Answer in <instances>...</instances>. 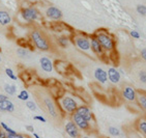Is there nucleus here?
<instances>
[{
    "label": "nucleus",
    "instance_id": "obj_34",
    "mask_svg": "<svg viewBox=\"0 0 146 138\" xmlns=\"http://www.w3.org/2000/svg\"><path fill=\"white\" fill-rule=\"evenodd\" d=\"M25 130L26 131H28V132H30V133H34V127L32 126V125H26Z\"/></svg>",
    "mask_w": 146,
    "mask_h": 138
},
{
    "label": "nucleus",
    "instance_id": "obj_13",
    "mask_svg": "<svg viewBox=\"0 0 146 138\" xmlns=\"http://www.w3.org/2000/svg\"><path fill=\"white\" fill-rule=\"evenodd\" d=\"M90 47H91L92 53L96 54V56H103L104 55V49H103V47H102V45L100 44L98 39H96L94 34L90 35Z\"/></svg>",
    "mask_w": 146,
    "mask_h": 138
},
{
    "label": "nucleus",
    "instance_id": "obj_28",
    "mask_svg": "<svg viewBox=\"0 0 146 138\" xmlns=\"http://www.w3.org/2000/svg\"><path fill=\"white\" fill-rule=\"evenodd\" d=\"M25 105H26V107L28 108L30 111H36L37 110V104L35 103L34 101H31V100H29V101L25 102Z\"/></svg>",
    "mask_w": 146,
    "mask_h": 138
},
{
    "label": "nucleus",
    "instance_id": "obj_12",
    "mask_svg": "<svg viewBox=\"0 0 146 138\" xmlns=\"http://www.w3.org/2000/svg\"><path fill=\"white\" fill-rule=\"evenodd\" d=\"M46 17L50 20H53V21H60L63 17V14L60 9H58L57 6L51 5L49 7H47L45 11Z\"/></svg>",
    "mask_w": 146,
    "mask_h": 138
},
{
    "label": "nucleus",
    "instance_id": "obj_4",
    "mask_svg": "<svg viewBox=\"0 0 146 138\" xmlns=\"http://www.w3.org/2000/svg\"><path fill=\"white\" fill-rule=\"evenodd\" d=\"M105 52H113L116 49V42L114 37L105 30H98L94 33Z\"/></svg>",
    "mask_w": 146,
    "mask_h": 138
},
{
    "label": "nucleus",
    "instance_id": "obj_31",
    "mask_svg": "<svg viewBox=\"0 0 146 138\" xmlns=\"http://www.w3.org/2000/svg\"><path fill=\"white\" fill-rule=\"evenodd\" d=\"M129 35L132 37V39H140V33L137 30H131L129 31Z\"/></svg>",
    "mask_w": 146,
    "mask_h": 138
},
{
    "label": "nucleus",
    "instance_id": "obj_17",
    "mask_svg": "<svg viewBox=\"0 0 146 138\" xmlns=\"http://www.w3.org/2000/svg\"><path fill=\"white\" fill-rule=\"evenodd\" d=\"M16 110L14 102L11 99L7 100H0V112L3 113H14Z\"/></svg>",
    "mask_w": 146,
    "mask_h": 138
},
{
    "label": "nucleus",
    "instance_id": "obj_25",
    "mask_svg": "<svg viewBox=\"0 0 146 138\" xmlns=\"http://www.w3.org/2000/svg\"><path fill=\"white\" fill-rule=\"evenodd\" d=\"M17 55L18 57H20V58H27L29 55V51L27 50V49L25 48V47H18L17 48Z\"/></svg>",
    "mask_w": 146,
    "mask_h": 138
},
{
    "label": "nucleus",
    "instance_id": "obj_11",
    "mask_svg": "<svg viewBox=\"0 0 146 138\" xmlns=\"http://www.w3.org/2000/svg\"><path fill=\"white\" fill-rule=\"evenodd\" d=\"M76 112L78 113V114H80L81 116H83L84 118H86L90 124H93V125L96 124V118H94L92 110L90 109L89 106H87V105H85V104L80 105Z\"/></svg>",
    "mask_w": 146,
    "mask_h": 138
},
{
    "label": "nucleus",
    "instance_id": "obj_5",
    "mask_svg": "<svg viewBox=\"0 0 146 138\" xmlns=\"http://www.w3.org/2000/svg\"><path fill=\"white\" fill-rule=\"evenodd\" d=\"M42 105L51 117L54 118V119H58L61 112H60V110H59L58 106H57L56 102L54 101L50 96L44 95L42 97Z\"/></svg>",
    "mask_w": 146,
    "mask_h": 138
},
{
    "label": "nucleus",
    "instance_id": "obj_32",
    "mask_svg": "<svg viewBox=\"0 0 146 138\" xmlns=\"http://www.w3.org/2000/svg\"><path fill=\"white\" fill-rule=\"evenodd\" d=\"M7 138H28L26 135L24 134H20V133H16L14 135H9L7 134Z\"/></svg>",
    "mask_w": 146,
    "mask_h": 138
},
{
    "label": "nucleus",
    "instance_id": "obj_24",
    "mask_svg": "<svg viewBox=\"0 0 146 138\" xmlns=\"http://www.w3.org/2000/svg\"><path fill=\"white\" fill-rule=\"evenodd\" d=\"M108 133H109V135L111 137H119L121 135V131L119 128L117 127H114V126H110L108 128Z\"/></svg>",
    "mask_w": 146,
    "mask_h": 138
},
{
    "label": "nucleus",
    "instance_id": "obj_14",
    "mask_svg": "<svg viewBox=\"0 0 146 138\" xmlns=\"http://www.w3.org/2000/svg\"><path fill=\"white\" fill-rule=\"evenodd\" d=\"M107 75H108V81H110V83L117 85L121 82V74L117 69L109 68L107 71Z\"/></svg>",
    "mask_w": 146,
    "mask_h": 138
},
{
    "label": "nucleus",
    "instance_id": "obj_27",
    "mask_svg": "<svg viewBox=\"0 0 146 138\" xmlns=\"http://www.w3.org/2000/svg\"><path fill=\"white\" fill-rule=\"evenodd\" d=\"M5 75L9 77L11 80H18V77H17V75H16V73H15L14 70L11 68L5 69Z\"/></svg>",
    "mask_w": 146,
    "mask_h": 138
},
{
    "label": "nucleus",
    "instance_id": "obj_1",
    "mask_svg": "<svg viewBox=\"0 0 146 138\" xmlns=\"http://www.w3.org/2000/svg\"><path fill=\"white\" fill-rule=\"evenodd\" d=\"M57 106H58L60 112L64 113L66 115L72 116L74 113L76 112L80 104L78 102V99L75 96L70 95V93H64L63 96L59 97L56 102Z\"/></svg>",
    "mask_w": 146,
    "mask_h": 138
},
{
    "label": "nucleus",
    "instance_id": "obj_20",
    "mask_svg": "<svg viewBox=\"0 0 146 138\" xmlns=\"http://www.w3.org/2000/svg\"><path fill=\"white\" fill-rule=\"evenodd\" d=\"M135 126L138 132H140L146 138V117L138 118Z\"/></svg>",
    "mask_w": 146,
    "mask_h": 138
},
{
    "label": "nucleus",
    "instance_id": "obj_29",
    "mask_svg": "<svg viewBox=\"0 0 146 138\" xmlns=\"http://www.w3.org/2000/svg\"><path fill=\"white\" fill-rule=\"evenodd\" d=\"M136 11H137L138 14H140L141 16H146V5H144V4H139V5H137Z\"/></svg>",
    "mask_w": 146,
    "mask_h": 138
},
{
    "label": "nucleus",
    "instance_id": "obj_33",
    "mask_svg": "<svg viewBox=\"0 0 146 138\" xmlns=\"http://www.w3.org/2000/svg\"><path fill=\"white\" fill-rule=\"evenodd\" d=\"M140 57L142 58L143 61L146 62V48H143L140 50Z\"/></svg>",
    "mask_w": 146,
    "mask_h": 138
},
{
    "label": "nucleus",
    "instance_id": "obj_7",
    "mask_svg": "<svg viewBox=\"0 0 146 138\" xmlns=\"http://www.w3.org/2000/svg\"><path fill=\"white\" fill-rule=\"evenodd\" d=\"M70 119L76 124V126L79 128V130H80L81 132L85 133V134H88V133L92 132V129H93L92 124H90L86 118H84L83 116H81L77 112H75L73 115L70 116Z\"/></svg>",
    "mask_w": 146,
    "mask_h": 138
},
{
    "label": "nucleus",
    "instance_id": "obj_38",
    "mask_svg": "<svg viewBox=\"0 0 146 138\" xmlns=\"http://www.w3.org/2000/svg\"><path fill=\"white\" fill-rule=\"evenodd\" d=\"M32 136H33V138H42L40 136L38 135V134H37V133H35V132L32 133Z\"/></svg>",
    "mask_w": 146,
    "mask_h": 138
},
{
    "label": "nucleus",
    "instance_id": "obj_21",
    "mask_svg": "<svg viewBox=\"0 0 146 138\" xmlns=\"http://www.w3.org/2000/svg\"><path fill=\"white\" fill-rule=\"evenodd\" d=\"M3 90H4V93L7 95V96H15L18 91V87L16 84H9V83H6L3 86Z\"/></svg>",
    "mask_w": 146,
    "mask_h": 138
},
{
    "label": "nucleus",
    "instance_id": "obj_18",
    "mask_svg": "<svg viewBox=\"0 0 146 138\" xmlns=\"http://www.w3.org/2000/svg\"><path fill=\"white\" fill-rule=\"evenodd\" d=\"M39 65H40V69L46 73H52L54 70L53 61L47 56H42L39 58Z\"/></svg>",
    "mask_w": 146,
    "mask_h": 138
},
{
    "label": "nucleus",
    "instance_id": "obj_37",
    "mask_svg": "<svg viewBox=\"0 0 146 138\" xmlns=\"http://www.w3.org/2000/svg\"><path fill=\"white\" fill-rule=\"evenodd\" d=\"M80 138H92V137H91L90 135H88V134H81Z\"/></svg>",
    "mask_w": 146,
    "mask_h": 138
},
{
    "label": "nucleus",
    "instance_id": "obj_6",
    "mask_svg": "<svg viewBox=\"0 0 146 138\" xmlns=\"http://www.w3.org/2000/svg\"><path fill=\"white\" fill-rule=\"evenodd\" d=\"M73 43L77 48L84 53H91L90 47V37L85 33H76L73 37Z\"/></svg>",
    "mask_w": 146,
    "mask_h": 138
},
{
    "label": "nucleus",
    "instance_id": "obj_8",
    "mask_svg": "<svg viewBox=\"0 0 146 138\" xmlns=\"http://www.w3.org/2000/svg\"><path fill=\"white\" fill-rule=\"evenodd\" d=\"M20 16L25 23H33L39 19V11L34 6H26L21 9Z\"/></svg>",
    "mask_w": 146,
    "mask_h": 138
},
{
    "label": "nucleus",
    "instance_id": "obj_35",
    "mask_svg": "<svg viewBox=\"0 0 146 138\" xmlns=\"http://www.w3.org/2000/svg\"><path fill=\"white\" fill-rule=\"evenodd\" d=\"M0 138H7V134L1 127H0Z\"/></svg>",
    "mask_w": 146,
    "mask_h": 138
},
{
    "label": "nucleus",
    "instance_id": "obj_3",
    "mask_svg": "<svg viewBox=\"0 0 146 138\" xmlns=\"http://www.w3.org/2000/svg\"><path fill=\"white\" fill-rule=\"evenodd\" d=\"M30 41L35 49L42 52H48L51 50V43L49 39L45 35V33L39 29H33L31 30L29 34Z\"/></svg>",
    "mask_w": 146,
    "mask_h": 138
},
{
    "label": "nucleus",
    "instance_id": "obj_22",
    "mask_svg": "<svg viewBox=\"0 0 146 138\" xmlns=\"http://www.w3.org/2000/svg\"><path fill=\"white\" fill-rule=\"evenodd\" d=\"M70 39H68V37H65V35H62V37H59L58 39H57V44H58V46L60 47V48H68V46H70Z\"/></svg>",
    "mask_w": 146,
    "mask_h": 138
},
{
    "label": "nucleus",
    "instance_id": "obj_15",
    "mask_svg": "<svg viewBox=\"0 0 146 138\" xmlns=\"http://www.w3.org/2000/svg\"><path fill=\"white\" fill-rule=\"evenodd\" d=\"M136 103H137L138 107L141 109V111H143L146 114V90L145 89H142V88L137 89Z\"/></svg>",
    "mask_w": 146,
    "mask_h": 138
},
{
    "label": "nucleus",
    "instance_id": "obj_36",
    "mask_svg": "<svg viewBox=\"0 0 146 138\" xmlns=\"http://www.w3.org/2000/svg\"><path fill=\"white\" fill-rule=\"evenodd\" d=\"M7 99H9V97L7 95H5V93H0V100H7Z\"/></svg>",
    "mask_w": 146,
    "mask_h": 138
},
{
    "label": "nucleus",
    "instance_id": "obj_16",
    "mask_svg": "<svg viewBox=\"0 0 146 138\" xmlns=\"http://www.w3.org/2000/svg\"><path fill=\"white\" fill-rule=\"evenodd\" d=\"M93 77L96 79V81L101 84H106L108 82V75H107V71L105 69L98 67L94 70L93 72Z\"/></svg>",
    "mask_w": 146,
    "mask_h": 138
},
{
    "label": "nucleus",
    "instance_id": "obj_30",
    "mask_svg": "<svg viewBox=\"0 0 146 138\" xmlns=\"http://www.w3.org/2000/svg\"><path fill=\"white\" fill-rule=\"evenodd\" d=\"M33 119H34V121H40V123H42V124H46V123H47V118H46L45 116H42V115H34Z\"/></svg>",
    "mask_w": 146,
    "mask_h": 138
},
{
    "label": "nucleus",
    "instance_id": "obj_9",
    "mask_svg": "<svg viewBox=\"0 0 146 138\" xmlns=\"http://www.w3.org/2000/svg\"><path fill=\"white\" fill-rule=\"evenodd\" d=\"M121 97L124 101L129 103V104L136 103L137 89L129 83H123L121 86Z\"/></svg>",
    "mask_w": 146,
    "mask_h": 138
},
{
    "label": "nucleus",
    "instance_id": "obj_2",
    "mask_svg": "<svg viewBox=\"0 0 146 138\" xmlns=\"http://www.w3.org/2000/svg\"><path fill=\"white\" fill-rule=\"evenodd\" d=\"M129 75L134 79V81L137 83L142 89L146 88V62L137 61L134 62L129 69Z\"/></svg>",
    "mask_w": 146,
    "mask_h": 138
},
{
    "label": "nucleus",
    "instance_id": "obj_26",
    "mask_svg": "<svg viewBox=\"0 0 146 138\" xmlns=\"http://www.w3.org/2000/svg\"><path fill=\"white\" fill-rule=\"evenodd\" d=\"M0 127L2 128V129L6 132V134H9V135H14V134L18 133L16 130H14L13 128L9 127V126H7V125L4 123V121H0Z\"/></svg>",
    "mask_w": 146,
    "mask_h": 138
},
{
    "label": "nucleus",
    "instance_id": "obj_39",
    "mask_svg": "<svg viewBox=\"0 0 146 138\" xmlns=\"http://www.w3.org/2000/svg\"><path fill=\"white\" fill-rule=\"evenodd\" d=\"M1 61H2V54L0 52V63H1Z\"/></svg>",
    "mask_w": 146,
    "mask_h": 138
},
{
    "label": "nucleus",
    "instance_id": "obj_23",
    "mask_svg": "<svg viewBox=\"0 0 146 138\" xmlns=\"http://www.w3.org/2000/svg\"><path fill=\"white\" fill-rule=\"evenodd\" d=\"M17 98L19 99L20 101L27 102V101H29V99H30V95H29L27 89H22V90H20V93L17 95Z\"/></svg>",
    "mask_w": 146,
    "mask_h": 138
},
{
    "label": "nucleus",
    "instance_id": "obj_19",
    "mask_svg": "<svg viewBox=\"0 0 146 138\" xmlns=\"http://www.w3.org/2000/svg\"><path fill=\"white\" fill-rule=\"evenodd\" d=\"M13 22V17L7 11H0V25L3 27L9 26Z\"/></svg>",
    "mask_w": 146,
    "mask_h": 138
},
{
    "label": "nucleus",
    "instance_id": "obj_10",
    "mask_svg": "<svg viewBox=\"0 0 146 138\" xmlns=\"http://www.w3.org/2000/svg\"><path fill=\"white\" fill-rule=\"evenodd\" d=\"M64 132L70 138H80L81 131L72 119H68L64 124Z\"/></svg>",
    "mask_w": 146,
    "mask_h": 138
}]
</instances>
